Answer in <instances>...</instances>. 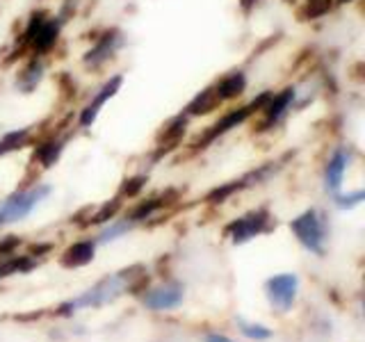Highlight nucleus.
<instances>
[{"instance_id": "8", "label": "nucleus", "mask_w": 365, "mask_h": 342, "mask_svg": "<svg viewBox=\"0 0 365 342\" xmlns=\"http://www.w3.org/2000/svg\"><path fill=\"white\" fill-rule=\"evenodd\" d=\"M121 85H123V76L121 73L112 76V78L106 80V83H103V87L96 91L94 96H91V100L87 103V105L80 110V117H78V125H80V128H91V125H94V121L98 119L101 108L106 105L110 98L117 96V91L121 89Z\"/></svg>"}, {"instance_id": "25", "label": "nucleus", "mask_w": 365, "mask_h": 342, "mask_svg": "<svg viewBox=\"0 0 365 342\" xmlns=\"http://www.w3.org/2000/svg\"><path fill=\"white\" fill-rule=\"evenodd\" d=\"M21 244V239L16 235H7V237H0V258L11 256L16 251V247Z\"/></svg>"}, {"instance_id": "27", "label": "nucleus", "mask_w": 365, "mask_h": 342, "mask_svg": "<svg viewBox=\"0 0 365 342\" xmlns=\"http://www.w3.org/2000/svg\"><path fill=\"white\" fill-rule=\"evenodd\" d=\"M53 247L51 244H34L32 249H30V256L32 258H37V256H43V254H48Z\"/></svg>"}, {"instance_id": "5", "label": "nucleus", "mask_w": 365, "mask_h": 342, "mask_svg": "<svg viewBox=\"0 0 365 342\" xmlns=\"http://www.w3.org/2000/svg\"><path fill=\"white\" fill-rule=\"evenodd\" d=\"M269 96H272V91H265V94H260L258 98L251 100L249 105L237 108V110H231V112H228L226 117L222 119V121H217V123L212 125V128H210L208 133H205V135H203L201 140H199L197 144H194V146H197V148H205L210 142H215L220 135L228 133L231 128H237V125H240V123H245V121L251 117V114H254V112L262 110V105H265V103L269 100Z\"/></svg>"}, {"instance_id": "17", "label": "nucleus", "mask_w": 365, "mask_h": 342, "mask_svg": "<svg viewBox=\"0 0 365 342\" xmlns=\"http://www.w3.org/2000/svg\"><path fill=\"white\" fill-rule=\"evenodd\" d=\"M217 105H220V100H217L212 87H208V89H203L201 94L194 96V100L190 103L187 110H185V117H194V114H208Z\"/></svg>"}, {"instance_id": "10", "label": "nucleus", "mask_w": 365, "mask_h": 342, "mask_svg": "<svg viewBox=\"0 0 365 342\" xmlns=\"http://www.w3.org/2000/svg\"><path fill=\"white\" fill-rule=\"evenodd\" d=\"M121 46H123V34L119 30H108V32H103L101 37H98V41L85 53L83 62H85V66L98 68V66L106 64L108 60H112Z\"/></svg>"}, {"instance_id": "14", "label": "nucleus", "mask_w": 365, "mask_h": 342, "mask_svg": "<svg viewBox=\"0 0 365 342\" xmlns=\"http://www.w3.org/2000/svg\"><path fill=\"white\" fill-rule=\"evenodd\" d=\"M43 71H46V62L41 60V55H34L32 60L23 66V71L19 73L16 87L23 91V94H32V91L37 89V85L41 83Z\"/></svg>"}, {"instance_id": "24", "label": "nucleus", "mask_w": 365, "mask_h": 342, "mask_svg": "<svg viewBox=\"0 0 365 342\" xmlns=\"http://www.w3.org/2000/svg\"><path fill=\"white\" fill-rule=\"evenodd\" d=\"M146 182V176H135V178H128L121 185V197H137L140 190L144 187Z\"/></svg>"}, {"instance_id": "2", "label": "nucleus", "mask_w": 365, "mask_h": 342, "mask_svg": "<svg viewBox=\"0 0 365 342\" xmlns=\"http://www.w3.org/2000/svg\"><path fill=\"white\" fill-rule=\"evenodd\" d=\"M48 194H51V185H46V182H37V185H32L28 190H19L14 194H9L7 199L0 201V228L23 222Z\"/></svg>"}, {"instance_id": "16", "label": "nucleus", "mask_w": 365, "mask_h": 342, "mask_svg": "<svg viewBox=\"0 0 365 342\" xmlns=\"http://www.w3.org/2000/svg\"><path fill=\"white\" fill-rule=\"evenodd\" d=\"M32 267H37V258L28 256H7L5 260H0V279L14 276V274H26Z\"/></svg>"}, {"instance_id": "12", "label": "nucleus", "mask_w": 365, "mask_h": 342, "mask_svg": "<svg viewBox=\"0 0 365 342\" xmlns=\"http://www.w3.org/2000/svg\"><path fill=\"white\" fill-rule=\"evenodd\" d=\"M94 254H96V239H83V242H76V244L68 247L62 254L60 262L68 269L85 267L94 260Z\"/></svg>"}, {"instance_id": "29", "label": "nucleus", "mask_w": 365, "mask_h": 342, "mask_svg": "<svg viewBox=\"0 0 365 342\" xmlns=\"http://www.w3.org/2000/svg\"><path fill=\"white\" fill-rule=\"evenodd\" d=\"M258 3V0H240V5H242V9L247 11V14H249V11L251 9H254V5Z\"/></svg>"}, {"instance_id": "3", "label": "nucleus", "mask_w": 365, "mask_h": 342, "mask_svg": "<svg viewBox=\"0 0 365 342\" xmlns=\"http://www.w3.org/2000/svg\"><path fill=\"white\" fill-rule=\"evenodd\" d=\"M290 231L299 239V244L311 251V254L324 256V242H327V217L317 208L302 212L297 219H292Z\"/></svg>"}, {"instance_id": "20", "label": "nucleus", "mask_w": 365, "mask_h": 342, "mask_svg": "<svg viewBox=\"0 0 365 342\" xmlns=\"http://www.w3.org/2000/svg\"><path fill=\"white\" fill-rule=\"evenodd\" d=\"M133 231V224L130 222H125V219H117V222H110L103 231L98 233V239H96V244H106V242H114V239H119L121 235L125 233H130Z\"/></svg>"}, {"instance_id": "21", "label": "nucleus", "mask_w": 365, "mask_h": 342, "mask_svg": "<svg viewBox=\"0 0 365 342\" xmlns=\"http://www.w3.org/2000/svg\"><path fill=\"white\" fill-rule=\"evenodd\" d=\"M119 208H121V199H119V197H117V199H112V201H108V203H103V205H101V210H98L96 214H91L87 222H83V226L108 224L110 219H114V214L119 212Z\"/></svg>"}, {"instance_id": "15", "label": "nucleus", "mask_w": 365, "mask_h": 342, "mask_svg": "<svg viewBox=\"0 0 365 342\" xmlns=\"http://www.w3.org/2000/svg\"><path fill=\"white\" fill-rule=\"evenodd\" d=\"M64 144H66V137H53V140L39 144V148L34 151V162H39L43 169L53 167L57 160H60Z\"/></svg>"}, {"instance_id": "18", "label": "nucleus", "mask_w": 365, "mask_h": 342, "mask_svg": "<svg viewBox=\"0 0 365 342\" xmlns=\"http://www.w3.org/2000/svg\"><path fill=\"white\" fill-rule=\"evenodd\" d=\"M163 205H165V199H146V201H142L140 205H137V208H133L130 214H125V222H130L133 226L142 224V222L148 219V217H153L155 210H160Z\"/></svg>"}, {"instance_id": "26", "label": "nucleus", "mask_w": 365, "mask_h": 342, "mask_svg": "<svg viewBox=\"0 0 365 342\" xmlns=\"http://www.w3.org/2000/svg\"><path fill=\"white\" fill-rule=\"evenodd\" d=\"M331 7V0H308V16H322Z\"/></svg>"}, {"instance_id": "6", "label": "nucleus", "mask_w": 365, "mask_h": 342, "mask_svg": "<svg viewBox=\"0 0 365 342\" xmlns=\"http://www.w3.org/2000/svg\"><path fill=\"white\" fill-rule=\"evenodd\" d=\"M267 290V299L269 304L277 308L281 313H288L294 299H297V290H299V279L294 276V274L285 271V274H279V276H272L265 285Z\"/></svg>"}, {"instance_id": "19", "label": "nucleus", "mask_w": 365, "mask_h": 342, "mask_svg": "<svg viewBox=\"0 0 365 342\" xmlns=\"http://www.w3.org/2000/svg\"><path fill=\"white\" fill-rule=\"evenodd\" d=\"M30 133H32L30 128H21V130H14V133H7L3 140H0V157L26 146L28 140H30Z\"/></svg>"}, {"instance_id": "23", "label": "nucleus", "mask_w": 365, "mask_h": 342, "mask_svg": "<svg viewBox=\"0 0 365 342\" xmlns=\"http://www.w3.org/2000/svg\"><path fill=\"white\" fill-rule=\"evenodd\" d=\"M365 201V192L356 190V192H349V194H336V205L340 210H351L361 205Z\"/></svg>"}, {"instance_id": "11", "label": "nucleus", "mask_w": 365, "mask_h": 342, "mask_svg": "<svg viewBox=\"0 0 365 342\" xmlns=\"http://www.w3.org/2000/svg\"><path fill=\"white\" fill-rule=\"evenodd\" d=\"M182 304V285L180 283H165L144 294V306L148 311H174Z\"/></svg>"}, {"instance_id": "7", "label": "nucleus", "mask_w": 365, "mask_h": 342, "mask_svg": "<svg viewBox=\"0 0 365 342\" xmlns=\"http://www.w3.org/2000/svg\"><path fill=\"white\" fill-rule=\"evenodd\" d=\"M294 100H297V87H288L283 89L281 94L277 96H269V100L262 105V121H260V130H272L277 128L279 123H283L288 119V114L294 108Z\"/></svg>"}, {"instance_id": "9", "label": "nucleus", "mask_w": 365, "mask_h": 342, "mask_svg": "<svg viewBox=\"0 0 365 342\" xmlns=\"http://www.w3.org/2000/svg\"><path fill=\"white\" fill-rule=\"evenodd\" d=\"M354 160V151L349 146H338L334 153L329 155L327 167H324V190L329 194H336L342 187V178H345V171L349 169Z\"/></svg>"}, {"instance_id": "22", "label": "nucleus", "mask_w": 365, "mask_h": 342, "mask_svg": "<svg viewBox=\"0 0 365 342\" xmlns=\"http://www.w3.org/2000/svg\"><path fill=\"white\" fill-rule=\"evenodd\" d=\"M237 324H240V331H242V336H247L249 340L260 342V340L272 338V331L262 324H249V322H245V319H237Z\"/></svg>"}, {"instance_id": "4", "label": "nucleus", "mask_w": 365, "mask_h": 342, "mask_svg": "<svg viewBox=\"0 0 365 342\" xmlns=\"http://www.w3.org/2000/svg\"><path fill=\"white\" fill-rule=\"evenodd\" d=\"M272 224V214L267 208H258V210H251L240 219H233L231 224L226 226L224 235L231 239L233 244H245L249 239H254L262 233L269 231Z\"/></svg>"}, {"instance_id": "28", "label": "nucleus", "mask_w": 365, "mask_h": 342, "mask_svg": "<svg viewBox=\"0 0 365 342\" xmlns=\"http://www.w3.org/2000/svg\"><path fill=\"white\" fill-rule=\"evenodd\" d=\"M205 342H233V340L222 336V333H208V336H205Z\"/></svg>"}, {"instance_id": "30", "label": "nucleus", "mask_w": 365, "mask_h": 342, "mask_svg": "<svg viewBox=\"0 0 365 342\" xmlns=\"http://www.w3.org/2000/svg\"><path fill=\"white\" fill-rule=\"evenodd\" d=\"M338 3H349V0H338Z\"/></svg>"}, {"instance_id": "13", "label": "nucleus", "mask_w": 365, "mask_h": 342, "mask_svg": "<svg viewBox=\"0 0 365 342\" xmlns=\"http://www.w3.org/2000/svg\"><path fill=\"white\" fill-rule=\"evenodd\" d=\"M245 89H247V76H245V71L228 73V76H224L220 83L212 87L215 96H217V100H220V103L237 98Z\"/></svg>"}, {"instance_id": "1", "label": "nucleus", "mask_w": 365, "mask_h": 342, "mask_svg": "<svg viewBox=\"0 0 365 342\" xmlns=\"http://www.w3.org/2000/svg\"><path fill=\"white\" fill-rule=\"evenodd\" d=\"M148 283L146 279V269L142 265H133L128 269H121L117 274H110V276L101 279L96 285H91L89 290H85L76 299L62 304L57 308V315H73L80 308H98V306H106L117 301L123 292H137L142 290L144 285Z\"/></svg>"}]
</instances>
